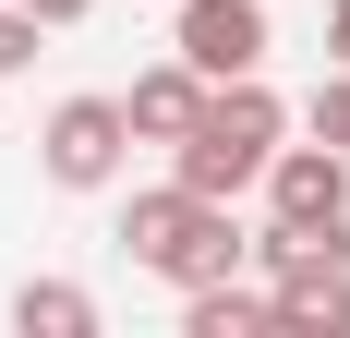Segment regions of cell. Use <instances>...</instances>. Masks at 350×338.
<instances>
[{"instance_id":"52a82bcc","label":"cell","mask_w":350,"mask_h":338,"mask_svg":"<svg viewBox=\"0 0 350 338\" xmlns=\"http://www.w3.org/2000/svg\"><path fill=\"white\" fill-rule=\"evenodd\" d=\"M181 326H193V338H254V326H278V290H230V278H206V290H181Z\"/></svg>"},{"instance_id":"30bf717a","label":"cell","mask_w":350,"mask_h":338,"mask_svg":"<svg viewBox=\"0 0 350 338\" xmlns=\"http://www.w3.org/2000/svg\"><path fill=\"white\" fill-rule=\"evenodd\" d=\"M36 61V12H25V0H0V73H25Z\"/></svg>"},{"instance_id":"7a4b0ae2","label":"cell","mask_w":350,"mask_h":338,"mask_svg":"<svg viewBox=\"0 0 350 338\" xmlns=\"http://www.w3.org/2000/svg\"><path fill=\"white\" fill-rule=\"evenodd\" d=\"M278 133H290V109L254 85V73H230V85H206V121L170 145V181H193V194H242V181H266V157H278Z\"/></svg>"},{"instance_id":"8fae6325","label":"cell","mask_w":350,"mask_h":338,"mask_svg":"<svg viewBox=\"0 0 350 338\" xmlns=\"http://www.w3.org/2000/svg\"><path fill=\"white\" fill-rule=\"evenodd\" d=\"M25 12H36V25H85V0H25Z\"/></svg>"},{"instance_id":"9c48e42d","label":"cell","mask_w":350,"mask_h":338,"mask_svg":"<svg viewBox=\"0 0 350 338\" xmlns=\"http://www.w3.org/2000/svg\"><path fill=\"white\" fill-rule=\"evenodd\" d=\"M314 133H326V145H338V157H350V61H338V73H326V85H314Z\"/></svg>"},{"instance_id":"3957f363","label":"cell","mask_w":350,"mask_h":338,"mask_svg":"<svg viewBox=\"0 0 350 338\" xmlns=\"http://www.w3.org/2000/svg\"><path fill=\"white\" fill-rule=\"evenodd\" d=\"M121 145H133V109L121 97H61L49 133H36V169H49L61 194H109V181H121Z\"/></svg>"},{"instance_id":"277c9868","label":"cell","mask_w":350,"mask_h":338,"mask_svg":"<svg viewBox=\"0 0 350 338\" xmlns=\"http://www.w3.org/2000/svg\"><path fill=\"white\" fill-rule=\"evenodd\" d=\"M266 218H278V230H338L350 218V157L338 145H278V157H266Z\"/></svg>"},{"instance_id":"ba28073f","label":"cell","mask_w":350,"mask_h":338,"mask_svg":"<svg viewBox=\"0 0 350 338\" xmlns=\"http://www.w3.org/2000/svg\"><path fill=\"white\" fill-rule=\"evenodd\" d=\"M12 326H25V338H85L97 302H85L72 278H25V290H12Z\"/></svg>"},{"instance_id":"8992f818","label":"cell","mask_w":350,"mask_h":338,"mask_svg":"<svg viewBox=\"0 0 350 338\" xmlns=\"http://www.w3.org/2000/svg\"><path fill=\"white\" fill-rule=\"evenodd\" d=\"M121 109H133V145H181L193 121H206V73L170 49L157 73H133V97H121Z\"/></svg>"},{"instance_id":"7c38bea8","label":"cell","mask_w":350,"mask_h":338,"mask_svg":"<svg viewBox=\"0 0 350 338\" xmlns=\"http://www.w3.org/2000/svg\"><path fill=\"white\" fill-rule=\"evenodd\" d=\"M326 49H338V61H350V0H326Z\"/></svg>"},{"instance_id":"5b68a950","label":"cell","mask_w":350,"mask_h":338,"mask_svg":"<svg viewBox=\"0 0 350 338\" xmlns=\"http://www.w3.org/2000/svg\"><path fill=\"white\" fill-rule=\"evenodd\" d=\"M181 61L230 85V73H266V0H181Z\"/></svg>"},{"instance_id":"6da1fadb","label":"cell","mask_w":350,"mask_h":338,"mask_svg":"<svg viewBox=\"0 0 350 338\" xmlns=\"http://www.w3.org/2000/svg\"><path fill=\"white\" fill-rule=\"evenodd\" d=\"M121 254H133L145 278H170V290H206V278H230L254 254L242 230H230V205L193 194V181H157V194L121 205Z\"/></svg>"}]
</instances>
